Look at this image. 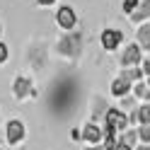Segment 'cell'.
Masks as SVG:
<instances>
[{
  "instance_id": "cell-1",
  "label": "cell",
  "mask_w": 150,
  "mask_h": 150,
  "mask_svg": "<svg viewBox=\"0 0 150 150\" xmlns=\"http://www.w3.org/2000/svg\"><path fill=\"white\" fill-rule=\"evenodd\" d=\"M58 53L68 56V58H80V53H82V34L80 32H68L58 41Z\"/></svg>"
},
{
  "instance_id": "cell-2",
  "label": "cell",
  "mask_w": 150,
  "mask_h": 150,
  "mask_svg": "<svg viewBox=\"0 0 150 150\" xmlns=\"http://www.w3.org/2000/svg\"><path fill=\"white\" fill-rule=\"evenodd\" d=\"M104 126L114 128V131H126L128 128V114H124L121 109L109 107L107 114H104Z\"/></svg>"
},
{
  "instance_id": "cell-3",
  "label": "cell",
  "mask_w": 150,
  "mask_h": 150,
  "mask_svg": "<svg viewBox=\"0 0 150 150\" xmlns=\"http://www.w3.org/2000/svg\"><path fill=\"white\" fill-rule=\"evenodd\" d=\"M140 61H143V49H140L138 44H128L126 49L121 51V56H119V63H121V68L140 65Z\"/></svg>"
},
{
  "instance_id": "cell-4",
  "label": "cell",
  "mask_w": 150,
  "mask_h": 150,
  "mask_svg": "<svg viewBox=\"0 0 150 150\" xmlns=\"http://www.w3.org/2000/svg\"><path fill=\"white\" fill-rule=\"evenodd\" d=\"M56 22H58L61 29L73 32V29H75V24H78V15H75V10H73L70 5H61V7H58V12H56Z\"/></svg>"
},
{
  "instance_id": "cell-5",
  "label": "cell",
  "mask_w": 150,
  "mask_h": 150,
  "mask_svg": "<svg viewBox=\"0 0 150 150\" xmlns=\"http://www.w3.org/2000/svg\"><path fill=\"white\" fill-rule=\"evenodd\" d=\"M121 41H124V32L121 29H104L99 36V44L104 51H116Z\"/></svg>"
},
{
  "instance_id": "cell-6",
  "label": "cell",
  "mask_w": 150,
  "mask_h": 150,
  "mask_svg": "<svg viewBox=\"0 0 150 150\" xmlns=\"http://www.w3.org/2000/svg\"><path fill=\"white\" fill-rule=\"evenodd\" d=\"M24 133H27V128H24L22 121H17V119L7 121V126H5V140H7L10 145H17V143L24 138Z\"/></svg>"
},
{
  "instance_id": "cell-7",
  "label": "cell",
  "mask_w": 150,
  "mask_h": 150,
  "mask_svg": "<svg viewBox=\"0 0 150 150\" xmlns=\"http://www.w3.org/2000/svg\"><path fill=\"white\" fill-rule=\"evenodd\" d=\"M80 138L87 140V143H92V145H99V140H104V131H102V128L95 124V121H90V124H85Z\"/></svg>"
},
{
  "instance_id": "cell-8",
  "label": "cell",
  "mask_w": 150,
  "mask_h": 150,
  "mask_svg": "<svg viewBox=\"0 0 150 150\" xmlns=\"http://www.w3.org/2000/svg\"><path fill=\"white\" fill-rule=\"evenodd\" d=\"M12 95L17 99H27L29 95H34V90H32V80L29 78H15V85H12Z\"/></svg>"
},
{
  "instance_id": "cell-9",
  "label": "cell",
  "mask_w": 150,
  "mask_h": 150,
  "mask_svg": "<svg viewBox=\"0 0 150 150\" xmlns=\"http://www.w3.org/2000/svg\"><path fill=\"white\" fill-rule=\"evenodd\" d=\"M131 17V22H145V20H150V0H140V3L136 5V10L128 15Z\"/></svg>"
},
{
  "instance_id": "cell-10",
  "label": "cell",
  "mask_w": 150,
  "mask_h": 150,
  "mask_svg": "<svg viewBox=\"0 0 150 150\" xmlns=\"http://www.w3.org/2000/svg\"><path fill=\"white\" fill-rule=\"evenodd\" d=\"M131 85H133V82H128L126 78H121V75H119V78L111 82V95H114V97H126L128 92H131Z\"/></svg>"
},
{
  "instance_id": "cell-11",
  "label": "cell",
  "mask_w": 150,
  "mask_h": 150,
  "mask_svg": "<svg viewBox=\"0 0 150 150\" xmlns=\"http://www.w3.org/2000/svg\"><path fill=\"white\" fill-rule=\"evenodd\" d=\"M107 109H109L107 99H104V97H95V99H92V121H97V119H104Z\"/></svg>"
},
{
  "instance_id": "cell-12",
  "label": "cell",
  "mask_w": 150,
  "mask_h": 150,
  "mask_svg": "<svg viewBox=\"0 0 150 150\" xmlns=\"http://www.w3.org/2000/svg\"><path fill=\"white\" fill-rule=\"evenodd\" d=\"M121 78H126L128 82H140V80H145V73H143L140 65H131V68L121 70Z\"/></svg>"
},
{
  "instance_id": "cell-13",
  "label": "cell",
  "mask_w": 150,
  "mask_h": 150,
  "mask_svg": "<svg viewBox=\"0 0 150 150\" xmlns=\"http://www.w3.org/2000/svg\"><path fill=\"white\" fill-rule=\"evenodd\" d=\"M136 39H138V46H140L143 51H150V24H140V27H138Z\"/></svg>"
},
{
  "instance_id": "cell-14",
  "label": "cell",
  "mask_w": 150,
  "mask_h": 150,
  "mask_svg": "<svg viewBox=\"0 0 150 150\" xmlns=\"http://www.w3.org/2000/svg\"><path fill=\"white\" fill-rule=\"evenodd\" d=\"M136 111H138V126H140V124H150V102L136 107Z\"/></svg>"
},
{
  "instance_id": "cell-15",
  "label": "cell",
  "mask_w": 150,
  "mask_h": 150,
  "mask_svg": "<svg viewBox=\"0 0 150 150\" xmlns=\"http://www.w3.org/2000/svg\"><path fill=\"white\" fill-rule=\"evenodd\" d=\"M133 97H138V99H150V90H148V85H145V80H140V82L133 85Z\"/></svg>"
},
{
  "instance_id": "cell-16",
  "label": "cell",
  "mask_w": 150,
  "mask_h": 150,
  "mask_svg": "<svg viewBox=\"0 0 150 150\" xmlns=\"http://www.w3.org/2000/svg\"><path fill=\"white\" fill-rule=\"evenodd\" d=\"M119 143H126V145L133 148V145H138V133L136 131H124V136L119 138Z\"/></svg>"
},
{
  "instance_id": "cell-17",
  "label": "cell",
  "mask_w": 150,
  "mask_h": 150,
  "mask_svg": "<svg viewBox=\"0 0 150 150\" xmlns=\"http://www.w3.org/2000/svg\"><path fill=\"white\" fill-rule=\"evenodd\" d=\"M136 133H138V140L140 143H150V124H140L136 128Z\"/></svg>"
},
{
  "instance_id": "cell-18",
  "label": "cell",
  "mask_w": 150,
  "mask_h": 150,
  "mask_svg": "<svg viewBox=\"0 0 150 150\" xmlns=\"http://www.w3.org/2000/svg\"><path fill=\"white\" fill-rule=\"evenodd\" d=\"M140 3V0H124V3H121V10H124L126 15H131V12H133L136 10V5Z\"/></svg>"
},
{
  "instance_id": "cell-19",
  "label": "cell",
  "mask_w": 150,
  "mask_h": 150,
  "mask_svg": "<svg viewBox=\"0 0 150 150\" xmlns=\"http://www.w3.org/2000/svg\"><path fill=\"white\" fill-rule=\"evenodd\" d=\"M7 56H10V51H7V46H5V41H0V65H3V63L7 61Z\"/></svg>"
},
{
  "instance_id": "cell-20",
  "label": "cell",
  "mask_w": 150,
  "mask_h": 150,
  "mask_svg": "<svg viewBox=\"0 0 150 150\" xmlns=\"http://www.w3.org/2000/svg\"><path fill=\"white\" fill-rule=\"evenodd\" d=\"M140 68H143V73H145V78H148V75H150V61H140Z\"/></svg>"
},
{
  "instance_id": "cell-21",
  "label": "cell",
  "mask_w": 150,
  "mask_h": 150,
  "mask_svg": "<svg viewBox=\"0 0 150 150\" xmlns=\"http://www.w3.org/2000/svg\"><path fill=\"white\" fill-rule=\"evenodd\" d=\"M114 150H133V148L126 145V143H116V148H114Z\"/></svg>"
},
{
  "instance_id": "cell-22",
  "label": "cell",
  "mask_w": 150,
  "mask_h": 150,
  "mask_svg": "<svg viewBox=\"0 0 150 150\" xmlns=\"http://www.w3.org/2000/svg\"><path fill=\"white\" fill-rule=\"evenodd\" d=\"M36 3L44 5V7H49V5H53V3H56V0H36Z\"/></svg>"
},
{
  "instance_id": "cell-23",
  "label": "cell",
  "mask_w": 150,
  "mask_h": 150,
  "mask_svg": "<svg viewBox=\"0 0 150 150\" xmlns=\"http://www.w3.org/2000/svg\"><path fill=\"white\" fill-rule=\"evenodd\" d=\"M133 150H150V145H148V143H143V145H136Z\"/></svg>"
},
{
  "instance_id": "cell-24",
  "label": "cell",
  "mask_w": 150,
  "mask_h": 150,
  "mask_svg": "<svg viewBox=\"0 0 150 150\" xmlns=\"http://www.w3.org/2000/svg\"><path fill=\"white\" fill-rule=\"evenodd\" d=\"M145 85H148V90H150V75H148V78H145Z\"/></svg>"
},
{
  "instance_id": "cell-25",
  "label": "cell",
  "mask_w": 150,
  "mask_h": 150,
  "mask_svg": "<svg viewBox=\"0 0 150 150\" xmlns=\"http://www.w3.org/2000/svg\"><path fill=\"white\" fill-rule=\"evenodd\" d=\"M95 150H104V148H102V145H99V148H95Z\"/></svg>"
},
{
  "instance_id": "cell-26",
  "label": "cell",
  "mask_w": 150,
  "mask_h": 150,
  "mask_svg": "<svg viewBox=\"0 0 150 150\" xmlns=\"http://www.w3.org/2000/svg\"><path fill=\"white\" fill-rule=\"evenodd\" d=\"M0 34H3V24H0Z\"/></svg>"
},
{
  "instance_id": "cell-27",
  "label": "cell",
  "mask_w": 150,
  "mask_h": 150,
  "mask_svg": "<svg viewBox=\"0 0 150 150\" xmlns=\"http://www.w3.org/2000/svg\"><path fill=\"white\" fill-rule=\"evenodd\" d=\"M85 150H95V148H85Z\"/></svg>"
}]
</instances>
